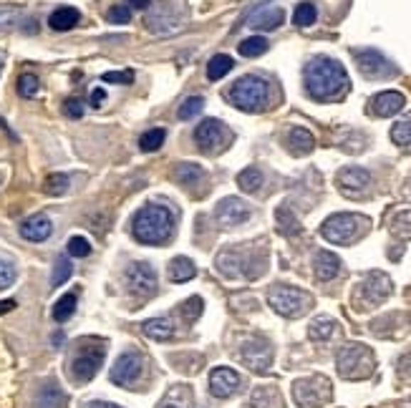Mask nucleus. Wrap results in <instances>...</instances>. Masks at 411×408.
<instances>
[{
    "instance_id": "nucleus-1",
    "label": "nucleus",
    "mask_w": 411,
    "mask_h": 408,
    "mask_svg": "<svg viewBox=\"0 0 411 408\" xmlns=\"http://www.w3.org/2000/svg\"><path fill=\"white\" fill-rule=\"evenodd\" d=\"M348 86V73L333 58L318 55L306 66V91L318 101H328L341 96Z\"/></svg>"
},
{
    "instance_id": "nucleus-2",
    "label": "nucleus",
    "mask_w": 411,
    "mask_h": 408,
    "mask_svg": "<svg viewBox=\"0 0 411 408\" xmlns=\"http://www.w3.org/2000/svg\"><path fill=\"white\" fill-rule=\"evenodd\" d=\"M172 212L161 204H146L142 207L132 220V232L134 237L142 245H161L164 240L172 235Z\"/></svg>"
},
{
    "instance_id": "nucleus-3",
    "label": "nucleus",
    "mask_w": 411,
    "mask_h": 408,
    "mask_svg": "<svg viewBox=\"0 0 411 408\" xmlns=\"http://www.w3.org/2000/svg\"><path fill=\"white\" fill-rule=\"evenodd\" d=\"M228 96L240 111H262L270 96V86L260 76H242L240 81H235Z\"/></svg>"
},
{
    "instance_id": "nucleus-4",
    "label": "nucleus",
    "mask_w": 411,
    "mask_h": 408,
    "mask_svg": "<svg viewBox=\"0 0 411 408\" xmlns=\"http://www.w3.org/2000/svg\"><path fill=\"white\" fill-rule=\"evenodd\" d=\"M267 303L283 318H300L303 313H308V308L313 305V298L306 290H298V287L290 285H275L270 287L267 293Z\"/></svg>"
},
{
    "instance_id": "nucleus-5",
    "label": "nucleus",
    "mask_w": 411,
    "mask_h": 408,
    "mask_svg": "<svg viewBox=\"0 0 411 408\" xmlns=\"http://www.w3.org/2000/svg\"><path fill=\"white\" fill-rule=\"evenodd\" d=\"M368 220L361 215H351V212H341V215H331L321 227V235L333 245H348L353 242L363 230H366Z\"/></svg>"
},
{
    "instance_id": "nucleus-6",
    "label": "nucleus",
    "mask_w": 411,
    "mask_h": 408,
    "mask_svg": "<svg viewBox=\"0 0 411 408\" xmlns=\"http://www.w3.org/2000/svg\"><path fill=\"white\" fill-rule=\"evenodd\" d=\"M336 365H338V373L348 381H361V378H368L373 373V353L368 348L358 345V343H351V345L341 348L338 358H336Z\"/></svg>"
},
{
    "instance_id": "nucleus-7",
    "label": "nucleus",
    "mask_w": 411,
    "mask_h": 408,
    "mask_svg": "<svg viewBox=\"0 0 411 408\" xmlns=\"http://www.w3.org/2000/svg\"><path fill=\"white\" fill-rule=\"evenodd\" d=\"M293 398L300 408H318L331 398V383L321 375L300 378V381L293 383Z\"/></svg>"
},
{
    "instance_id": "nucleus-8",
    "label": "nucleus",
    "mask_w": 411,
    "mask_h": 408,
    "mask_svg": "<svg viewBox=\"0 0 411 408\" xmlns=\"http://www.w3.org/2000/svg\"><path fill=\"white\" fill-rule=\"evenodd\" d=\"M101 363H104V348L101 345H84L73 355L71 360V375L76 378L78 383H86L91 381L96 373H99Z\"/></svg>"
},
{
    "instance_id": "nucleus-9",
    "label": "nucleus",
    "mask_w": 411,
    "mask_h": 408,
    "mask_svg": "<svg viewBox=\"0 0 411 408\" xmlns=\"http://www.w3.org/2000/svg\"><path fill=\"white\" fill-rule=\"evenodd\" d=\"M356 63H358V71L366 78H389L396 73V66L386 58L383 53L373 48H363V50H353Z\"/></svg>"
},
{
    "instance_id": "nucleus-10",
    "label": "nucleus",
    "mask_w": 411,
    "mask_h": 408,
    "mask_svg": "<svg viewBox=\"0 0 411 408\" xmlns=\"http://www.w3.org/2000/svg\"><path fill=\"white\" fill-rule=\"evenodd\" d=\"M142 365H144V360H142V355L137 353V350L122 353L112 368V383H117V386H122V388L134 386V383L139 381Z\"/></svg>"
},
{
    "instance_id": "nucleus-11",
    "label": "nucleus",
    "mask_w": 411,
    "mask_h": 408,
    "mask_svg": "<svg viewBox=\"0 0 411 408\" xmlns=\"http://www.w3.org/2000/svg\"><path fill=\"white\" fill-rule=\"evenodd\" d=\"M391 277L383 275V272H368L366 277H363L361 282V290H358V295H361V300L366 305L363 308H371V305L381 303V300H386L391 295Z\"/></svg>"
},
{
    "instance_id": "nucleus-12",
    "label": "nucleus",
    "mask_w": 411,
    "mask_h": 408,
    "mask_svg": "<svg viewBox=\"0 0 411 408\" xmlns=\"http://www.w3.org/2000/svg\"><path fill=\"white\" fill-rule=\"evenodd\" d=\"M215 217H217V222L225 227L242 225V222L250 220V204L242 202V199H237V197H228L217 204Z\"/></svg>"
},
{
    "instance_id": "nucleus-13",
    "label": "nucleus",
    "mask_w": 411,
    "mask_h": 408,
    "mask_svg": "<svg viewBox=\"0 0 411 408\" xmlns=\"http://www.w3.org/2000/svg\"><path fill=\"white\" fill-rule=\"evenodd\" d=\"M242 360L245 365L250 370H257V373H262V370L270 368L272 363V348L267 340H260V338H255V340L250 343H245L242 345Z\"/></svg>"
},
{
    "instance_id": "nucleus-14",
    "label": "nucleus",
    "mask_w": 411,
    "mask_h": 408,
    "mask_svg": "<svg viewBox=\"0 0 411 408\" xmlns=\"http://www.w3.org/2000/svg\"><path fill=\"white\" fill-rule=\"evenodd\" d=\"M225 139H228V129L223 127V122H217V119H205L195 131V141L200 144L202 151H212L215 146H220Z\"/></svg>"
},
{
    "instance_id": "nucleus-15",
    "label": "nucleus",
    "mask_w": 411,
    "mask_h": 408,
    "mask_svg": "<svg viewBox=\"0 0 411 408\" xmlns=\"http://www.w3.org/2000/svg\"><path fill=\"white\" fill-rule=\"evenodd\" d=\"M368 184H371V174H368L363 166H346V169L338 171V187L341 192L348 194V197L361 194Z\"/></svg>"
},
{
    "instance_id": "nucleus-16",
    "label": "nucleus",
    "mask_w": 411,
    "mask_h": 408,
    "mask_svg": "<svg viewBox=\"0 0 411 408\" xmlns=\"http://www.w3.org/2000/svg\"><path fill=\"white\" fill-rule=\"evenodd\" d=\"M240 388V375L233 368H215L210 373V393L215 398H230Z\"/></svg>"
},
{
    "instance_id": "nucleus-17",
    "label": "nucleus",
    "mask_w": 411,
    "mask_h": 408,
    "mask_svg": "<svg viewBox=\"0 0 411 408\" xmlns=\"http://www.w3.org/2000/svg\"><path fill=\"white\" fill-rule=\"evenodd\" d=\"M127 280L137 293L146 295L156 287V272L151 270L146 262H134V265L127 270Z\"/></svg>"
},
{
    "instance_id": "nucleus-18",
    "label": "nucleus",
    "mask_w": 411,
    "mask_h": 408,
    "mask_svg": "<svg viewBox=\"0 0 411 408\" xmlns=\"http://www.w3.org/2000/svg\"><path fill=\"white\" fill-rule=\"evenodd\" d=\"M50 232H53V225L46 215H33L21 225V237L28 242H43L50 237Z\"/></svg>"
},
{
    "instance_id": "nucleus-19",
    "label": "nucleus",
    "mask_w": 411,
    "mask_h": 408,
    "mask_svg": "<svg viewBox=\"0 0 411 408\" xmlns=\"http://www.w3.org/2000/svg\"><path fill=\"white\" fill-rule=\"evenodd\" d=\"M245 262H247V257H245L242 252H237V249H225V252H220V257H217V270L228 277H247Z\"/></svg>"
},
{
    "instance_id": "nucleus-20",
    "label": "nucleus",
    "mask_w": 411,
    "mask_h": 408,
    "mask_svg": "<svg viewBox=\"0 0 411 408\" xmlns=\"http://www.w3.org/2000/svg\"><path fill=\"white\" fill-rule=\"evenodd\" d=\"M406 99L399 91H383V94H376L371 101V109L376 116H394L404 109Z\"/></svg>"
},
{
    "instance_id": "nucleus-21",
    "label": "nucleus",
    "mask_w": 411,
    "mask_h": 408,
    "mask_svg": "<svg viewBox=\"0 0 411 408\" xmlns=\"http://www.w3.org/2000/svg\"><path fill=\"white\" fill-rule=\"evenodd\" d=\"M313 270H316V277L321 282L333 280V277L341 272V259L336 257L333 252L321 249V252H316V259H313Z\"/></svg>"
},
{
    "instance_id": "nucleus-22",
    "label": "nucleus",
    "mask_w": 411,
    "mask_h": 408,
    "mask_svg": "<svg viewBox=\"0 0 411 408\" xmlns=\"http://www.w3.org/2000/svg\"><path fill=\"white\" fill-rule=\"evenodd\" d=\"M313 146H316V139L308 129L303 127H295L288 131V149L293 151L295 156H303V154H311Z\"/></svg>"
},
{
    "instance_id": "nucleus-23",
    "label": "nucleus",
    "mask_w": 411,
    "mask_h": 408,
    "mask_svg": "<svg viewBox=\"0 0 411 408\" xmlns=\"http://www.w3.org/2000/svg\"><path fill=\"white\" fill-rule=\"evenodd\" d=\"M285 21V13L280 8H262L255 16L250 18V26L257 28V31H275L280 23Z\"/></svg>"
},
{
    "instance_id": "nucleus-24",
    "label": "nucleus",
    "mask_w": 411,
    "mask_h": 408,
    "mask_svg": "<svg viewBox=\"0 0 411 408\" xmlns=\"http://www.w3.org/2000/svg\"><path fill=\"white\" fill-rule=\"evenodd\" d=\"M78 21H81V13H78L76 8H58V11L50 13L48 26L53 28V31H71Z\"/></svg>"
},
{
    "instance_id": "nucleus-25",
    "label": "nucleus",
    "mask_w": 411,
    "mask_h": 408,
    "mask_svg": "<svg viewBox=\"0 0 411 408\" xmlns=\"http://www.w3.org/2000/svg\"><path fill=\"white\" fill-rule=\"evenodd\" d=\"M174 179H177L179 184H184V187H195V184H200L202 179H205V169H202L200 164L184 161V164H179L177 169H174Z\"/></svg>"
},
{
    "instance_id": "nucleus-26",
    "label": "nucleus",
    "mask_w": 411,
    "mask_h": 408,
    "mask_svg": "<svg viewBox=\"0 0 411 408\" xmlns=\"http://www.w3.org/2000/svg\"><path fill=\"white\" fill-rule=\"evenodd\" d=\"M144 333L154 340H169L174 335V326L169 318H151L144 323Z\"/></svg>"
},
{
    "instance_id": "nucleus-27",
    "label": "nucleus",
    "mask_w": 411,
    "mask_h": 408,
    "mask_svg": "<svg viewBox=\"0 0 411 408\" xmlns=\"http://www.w3.org/2000/svg\"><path fill=\"white\" fill-rule=\"evenodd\" d=\"M195 272H197L195 262H192V259H187V257H177V259H172V262H169V280H172V282L192 280V277H195Z\"/></svg>"
},
{
    "instance_id": "nucleus-28",
    "label": "nucleus",
    "mask_w": 411,
    "mask_h": 408,
    "mask_svg": "<svg viewBox=\"0 0 411 408\" xmlns=\"http://www.w3.org/2000/svg\"><path fill=\"white\" fill-rule=\"evenodd\" d=\"M250 408H280V396L275 388L260 386L250 393Z\"/></svg>"
},
{
    "instance_id": "nucleus-29",
    "label": "nucleus",
    "mask_w": 411,
    "mask_h": 408,
    "mask_svg": "<svg viewBox=\"0 0 411 408\" xmlns=\"http://www.w3.org/2000/svg\"><path fill=\"white\" fill-rule=\"evenodd\" d=\"M235 61L230 58V55L220 53V55H212L210 63H207V78L210 81H220V78H225L230 71H233Z\"/></svg>"
},
{
    "instance_id": "nucleus-30",
    "label": "nucleus",
    "mask_w": 411,
    "mask_h": 408,
    "mask_svg": "<svg viewBox=\"0 0 411 408\" xmlns=\"http://www.w3.org/2000/svg\"><path fill=\"white\" fill-rule=\"evenodd\" d=\"M333 331H336V323L323 315V318H316L311 323V328H308V338L321 343V340H328V338L333 335Z\"/></svg>"
},
{
    "instance_id": "nucleus-31",
    "label": "nucleus",
    "mask_w": 411,
    "mask_h": 408,
    "mask_svg": "<svg viewBox=\"0 0 411 408\" xmlns=\"http://www.w3.org/2000/svg\"><path fill=\"white\" fill-rule=\"evenodd\" d=\"M63 403H66V396L56 383H48L38 396V408H61Z\"/></svg>"
},
{
    "instance_id": "nucleus-32",
    "label": "nucleus",
    "mask_w": 411,
    "mask_h": 408,
    "mask_svg": "<svg viewBox=\"0 0 411 408\" xmlns=\"http://www.w3.org/2000/svg\"><path fill=\"white\" fill-rule=\"evenodd\" d=\"M237 184L242 192H257L262 184V171L255 169V166H247L237 174Z\"/></svg>"
},
{
    "instance_id": "nucleus-33",
    "label": "nucleus",
    "mask_w": 411,
    "mask_h": 408,
    "mask_svg": "<svg viewBox=\"0 0 411 408\" xmlns=\"http://www.w3.org/2000/svg\"><path fill=\"white\" fill-rule=\"evenodd\" d=\"M73 313H76V295L73 293H66L53 305V320H56V323H66Z\"/></svg>"
},
{
    "instance_id": "nucleus-34",
    "label": "nucleus",
    "mask_w": 411,
    "mask_h": 408,
    "mask_svg": "<svg viewBox=\"0 0 411 408\" xmlns=\"http://www.w3.org/2000/svg\"><path fill=\"white\" fill-rule=\"evenodd\" d=\"M240 55L245 58H255V55H262L267 50V41L262 36H252V38H245L242 43L237 45Z\"/></svg>"
},
{
    "instance_id": "nucleus-35",
    "label": "nucleus",
    "mask_w": 411,
    "mask_h": 408,
    "mask_svg": "<svg viewBox=\"0 0 411 408\" xmlns=\"http://www.w3.org/2000/svg\"><path fill=\"white\" fill-rule=\"evenodd\" d=\"M275 220H278V230L283 232V235H288V237H293V235H298V220H295V215L290 212V207H280L278 212H275Z\"/></svg>"
},
{
    "instance_id": "nucleus-36",
    "label": "nucleus",
    "mask_w": 411,
    "mask_h": 408,
    "mask_svg": "<svg viewBox=\"0 0 411 408\" xmlns=\"http://www.w3.org/2000/svg\"><path fill=\"white\" fill-rule=\"evenodd\" d=\"M71 272H73V265H71V259L68 257H58L56 259V265H53V275H50V287H61L63 282L71 277Z\"/></svg>"
},
{
    "instance_id": "nucleus-37",
    "label": "nucleus",
    "mask_w": 411,
    "mask_h": 408,
    "mask_svg": "<svg viewBox=\"0 0 411 408\" xmlns=\"http://www.w3.org/2000/svg\"><path fill=\"white\" fill-rule=\"evenodd\" d=\"M316 18H318V11H316V6H313V3H300V6L295 8V13H293V23L298 28L313 26V23H316Z\"/></svg>"
},
{
    "instance_id": "nucleus-38",
    "label": "nucleus",
    "mask_w": 411,
    "mask_h": 408,
    "mask_svg": "<svg viewBox=\"0 0 411 408\" xmlns=\"http://www.w3.org/2000/svg\"><path fill=\"white\" fill-rule=\"evenodd\" d=\"M164 139H167V131H164V129H149V131H144L139 139L142 151H156L161 144H164Z\"/></svg>"
},
{
    "instance_id": "nucleus-39",
    "label": "nucleus",
    "mask_w": 411,
    "mask_h": 408,
    "mask_svg": "<svg viewBox=\"0 0 411 408\" xmlns=\"http://www.w3.org/2000/svg\"><path fill=\"white\" fill-rule=\"evenodd\" d=\"M391 139H394V144H399V146H411V116H406V119L394 124Z\"/></svg>"
},
{
    "instance_id": "nucleus-40",
    "label": "nucleus",
    "mask_w": 411,
    "mask_h": 408,
    "mask_svg": "<svg viewBox=\"0 0 411 408\" xmlns=\"http://www.w3.org/2000/svg\"><path fill=\"white\" fill-rule=\"evenodd\" d=\"M202 109H205V99H202V96H192V99H187L182 106H179L177 116L182 122H189V119H195Z\"/></svg>"
},
{
    "instance_id": "nucleus-41",
    "label": "nucleus",
    "mask_w": 411,
    "mask_h": 408,
    "mask_svg": "<svg viewBox=\"0 0 411 408\" xmlns=\"http://www.w3.org/2000/svg\"><path fill=\"white\" fill-rule=\"evenodd\" d=\"M41 83H38V76H33V73H23L21 78H18V94L23 96V99H33L36 94H38Z\"/></svg>"
},
{
    "instance_id": "nucleus-42",
    "label": "nucleus",
    "mask_w": 411,
    "mask_h": 408,
    "mask_svg": "<svg viewBox=\"0 0 411 408\" xmlns=\"http://www.w3.org/2000/svg\"><path fill=\"white\" fill-rule=\"evenodd\" d=\"M46 194H50V197H61V194L68 192V177L66 174H50L48 179H46Z\"/></svg>"
},
{
    "instance_id": "nucleus-43",
    "label": "nucleus",
    "mask_w": 411,
    "mask_h": 408,
    "mask_svg": "<svg viewBox=\"0 0 411 408\" xmlns=\"http://www.w3.org/2000/svg\"><path fill=\"white\" fill-rule=\"evenodd\" d=\"M66 249H68L71 257H89V254H91V242L86 237H78V235H76V237L68 240Z\"/></svg>"
},
{
    "instance_id": "nucleus-44",
    "label": "nucleus",
    "mask_w": 411,
    "mask_h": 408,
    "mask_svg": "<svg viewBox=\"0 0 411 408\" xmlns=\"http://www.w3.org/2000/svg\"><path fill=\"white\" fill-rule=\"evenodd\" d=\"M18 18H21V8L0 6V31H3V28H11L13 23H18Z\"/></svg>"
},
{
    "instance_id": "nucleus-45",
    "label": "nucleus",
    "mask_w": 411,
    "mask_h": 408,
    "mask_svg": "<svg viewBox=\"0 0 411 408\" xmlns=\"http://www.w3.org/2000/svg\"><path fill=\"white\" fill-rule=\"evenodd\" d=\"M13 280H16V267H13L8 259H0V290L11 287Z\"/></svg>"
},
{
    "instance_id": "nucleus-46",
    "label": "nucleus",
    "mask_w": 411,
    "mask_h": 408,
    "mask_svg": "<svg viewBox=\"0 0 411 408\" xmlns=\"http://www.w3.org/2000/svg\"><path fill=\"white\" fill-rule=\"evenodd\" d=\"M63 114H66L68 119H81V116H84V101L68 99L66 104H63Z\"/></svg>"
},
{
    "instance_id": "nucleus-47",
    "label": "nucleus",
    "mask_w": 411,
    "mask_h": 408,
    "mask_svg": "<svg viewBox=\"0 0 411 408\" xmlns=\"http://www.w3.org/2000/svg\"><path fill=\"white\" fill-rule=\"evenodd\" d=\"M101 78H104L106 83H122V86H127V83L134 81V73L132 71H109Z\"/></svg>"
},
{
    "instance_id": "nucleus-48",
    "label": "nucleus",
    "mask_w": 411,
    "mask_h": 408,
    "mask_svg": "<svg viewBox=\"0 0 411 408\" xmlns=\"http://www.w3.org/2000/svg\"><path fill=\"white\" fill-rule=\"evenodd\" d=\"M129 18H132V11H129L127 6H114L112 11H109V23H129Z\"/></svg>"
},
{
    "instance_id": "nucleus-49",
    "label": "nucleus",
    "mask_w": 411,
    "mask_h": 408,
    "mask_svg": "<svg viewBox=\"0 0 411 408\" xmlns=\"http://www.w3.org/2000/svg\"><path fill=\"white\" fill-rule=\"evenodd\" d=\"M184 313H187V318L200 315L202 313V300L200 298H189L187 303H184Z\"/></svg>"
},
{
    "instance_id": "nucleus-50",
    "label": "nucleus",
    "mask_w": 411,
    "mask_h": 408,
    "mask_svg": "<svg viewBox=\"0 0 411 408\" xmlns=\"http://www.w3.org/2000/svg\"><path fill=\"white\" fill-rule=\"evenodd\" d=\"M104 101H106V91L104 89H94V91H91V106H96V109H99Z\"/></svg>"
},
{
    "instance_id": "nucleus-51",
    "label": "nucleus",
    "mask_w": 411,
    "mask_h": 408,
    "mask_svg": "<svg viewBox=\"0 0 411 408\" xmlns=\"http://www.w3.org/2000/svg\"><path fill=\"white\" fill-rule=\"evenodd\" d=\"M13 308H16V300H0V315L11 313Z\"/></svg>"
},
{
    "instance_id": "nucleus-52",
    "label": "nucleus",
    "mask_w": 411,
    "mask_h": 408,
    "mask_svg": "<svg viewBox=\"0 0 411 408\" xmlns=\"http://www.w3.org/2000/svg\"><path fill=\"white\" fill-rule=\"evenodd\" d=\"M129 3H132V6L137 8V11H146V8H149V3H151V0H129Z\"/></svg>"
},
{
    "instance_id": "nucleus-53",
    "label": "nucleus",
    "mask_w": 411,
    "mask_h": 408,
    "mask_svg": "<svg viewBox=\"0 0 411 408\" xmlns=\"http://www.w3.org/2000/svg\"><path fill=\"white\" fill-rule=\"evenodd\" d=\"M89 408H122V406H117V403H104V401H96V403H91Z\"/></svg>"
},
{
    "instance_id": "nucleus-54",
    "label": "nucleus",
    "mask_w": 411,
    "mask_h": 408,
    "mask_svg": "<svg viewBox=\"0 0 411 408\" xmlns=\"http://www.w3.org/2000/svg\"><path fill=\"white\" fill-rule=\"evenodd\" d=\"M159 408H179L177 403H164V406H159Z\"/></svg>"
},
{
    "instance_id": "nucleus-55",
    "label": "nucleus",
    "mask_w": 411,
    "mask_h": 408,
    "mask_svg": "<svg viewBox=\"0 0 411 408\" xmlns=\"http://www.w3.org/2000/svg\"><path fill=\"white\" fill-rule=\"evenodd\" d=\"M0 71H3V58H0Z\"/></svg>"
}]
</instances>
